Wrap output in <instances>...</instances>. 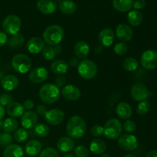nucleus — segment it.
Wrapping results in <instances>:
<instances>
[{"mask_svg": "<svg viewBox=\"0 0 157 157\" xmlns=\"http://www.w3.org/2000/svg\"><path fill=\"white\" fill-rule=\"evenodd\" d=\"M66 132L69 137L79 139L86 132V123L80 116H74L69 119L66 126Z\"/></svg>", "mask_w": 157, "mask_h": 157, "instance_id": "f257e3e1", "label": "nucleus"}, {"mask_svg": "<svg viewBox=\"0 0 157 157\" xmlns=\"http://www.w3.org/2000/svg\"><path fill=\"white\" fill-rule=\"evenodd\" d=\"M64 29L58 25H53L46 28L43 32V40L48 45H58L64 38Z\"/></svg>", "mask_w": 157, "mask_h": 157, "instance_id": "f03ea898", "label": "nucleus"}, {"mask_svg": "<svg viewBox=\"0 0 157 157\" xmlns=\"http://www.w3.org/2000/svg\"><path fill=\"white\" fill-rule=\"evenodd\" d=\"M60 97L59 87L54 84H46L40 88L39 98L43 103L52 104L56 102Z\"/></svg>", "mask_w": 157, "mask_h": 157, "instance_id": "7ed1b4c3", "label": "nucleus"}, {"mask_svg": "<svg viewBox=\"0 0 157 157\" xmlns=\"http://www.w3.org/2000/svg\"><path fill=\"white\" fill-rule=\"evenodd\" d=\"M98 65L91 60H83L78 66V75L84 80H91L98 74Z\"/></svg>", "mask_w": 157, "mask_h": 157, "instance_id": "20e7f679", "label": "nucleus"}, {"mask_svg": "<svg viewBox=\"0 0 157 157\" xmlns=\"http://www.w3.org/2000/svg\"><path fill=\"white\" fill-rule=\"evenodd\" d=\"M123 127L118 119L112 118L106 122L104 127V135L109 140H114L121 136Z\"/></svg>", "mask_w": 157, "mask_h": 157, "instance_id": "39448f33", "label": "nucleus"}, {"mask_svg": "<svg viewBox=\"0 0 157 157\" xmlns=\"http://www.w3.org/2000/svg\"><path fill=\"white\" fill-rule=\"evenodd\" d=\"M12 66L14 70L18 73L26 74L29 71L32 67V61L26 55L18 54L12 58Z\"/></svg>", "mask_w": 157, "mask_h": 157, "instance_id": "423d86ee", "label": "nucleus"}, {"mask_svg": "<svg viewBox=\"0 0 157 157\" xmlns=\"http://www.w3.org/2000/svg\"><path fill=\"white\" fill-rule=\"evenodd\" d=\"M21 21L18 16L15 15H8L2 21V29L6 35H14L18 33L21 29Z\"/></svg>", "mask_w": 157, "mask_h": 157, "instance_id": "0eeeda50", "label": "nucleus"}, {"mask_svg": "<svg viewBox=\"0 0 157 157\" xmlns=\"http://www.w3.org/2000/svg\"><path fill=\"white\" fill-rule=\"evenodd\" d=\"M117 144L121 149L125 151H133L138 147L137 139L132 134H123L118 138Z\"/></svg>", "mask_w": 157, "mask_h": 157, "instance_id": "6e6552de", "label": "nucleus"}, {"mask_svg": "<svg viewBox=\"0 0 157 157\" xmlns=\"http://www.w3.org/2000/svg\"><path fill=\"white\" fill-rule=\"evenodd\" d=\"M143 67L147 70H153L157 67V52L155 50H147L143 53L140 58Z\"/></svg>", "mask_w": 157, "mask_h": 157, "instance_id": "1a4fd4ad", "label": "nucleus"}, {"mask_svg": "<svg viewBox=\"0 0 157 157\" xmlns=\"http://www.w3.org/2000/svg\"><path fill=\"white\" fill-rule=\"evenodd\" d=\"M130 94L133 100L141 102V101H147V99L151 95V94L145 85L137 83L132 86L131 90H130Z\"/></svg>", "mask_w": 157, "mask_h": 157, "instance_id": "9d476101", "label": "nucleus"}, {"mask_svg": "<svg viewBox=\"0 0 157 157\" xmlns=\"http://www.w3.org/2000/svg\"><path fill=\"white\" fill-rule=\"evenodd\" d=\"M44 119L47 121L48 124L53 126H57L64 122V119H65V114L61 109H52L46 112V113L44 114Z\"/></svg>", "mask_w": 157, "mask_h": 157, "instance_id": "9b49d317", "label": "nucleus"}, {"mask_svg": "<svg viewBox=\"0 0 157 157\" xmlns=\"http://www.w3.org/2000/svg\"><path fill=\"white\" fill-rule=\"evenodd\" d=\"M116 36L122 42H127L130 41L133 36V32L131 28L127 24H119L115 31Z\"/></svg>", "mask_w": 157, "mask_h": 157, "instance_id": "f8f14e48", "label": "nucleus"}, {"mask_svg": "<svg viewBox=\"0 0 157 157\" xmlns=\"http://www.w3.org/2000/svg\"><path fill=\"white\" fill-rule=\"evenodd\" d=\"M38 114L35 112L29 110L25 112L21 117V124L23 128L25 130H29L35 127L38 122Z\"/></svg>", "mask_w": 157, "mask_h": 157, "instance_id": "ddd939ff", "label": "nucleus"}, {"mask_svg": "<svg viewBox=\"0 0 157 157\" xmlns=\"http://www.w3.org/2000/svg\"><path fill=\"white\" fill-rule=\"evenodd\" d=\"M48 77V71L45 67H38L34 68L29 74V80L34 84L44 82Z\"/></svg>", "mask_w": 157, "mask_h": 157, "instance_id": "4468645a", "label": "nucleus"}, {"mask_svg": "<svg viewBox=\"0 0 157 157\" xmlns=\"http://www.w3.org/2000/svg\"><path fill=\"white\" fill-rule=\"evenodd\" d=\"M61 94L67 101H77L81 97V90L77 86L73 84H67L63 87Z\"/></svg>", "mask_w": 157, "mask_h": 157, "instance_id": "2eb2a0df", "label": "nucleus"}, {"mask_svg": "<svg viewBox=\"0 0 157 157\" xmlns=\"http://www.w3.org/2000/svg\"><path fill=\"white\" fill-rule=\"evenodd\" d=\"M115 35L112 29L109 28L102 29L98 35L99 42L103 47H110L114 41Z\"/></svg>", "mask_w": 157, "mask_h": 157, "instance_id": "dca6fc26", "label": "nucleus"}, {"mask_svg": "<svg viewBox=\"0 0 157 157\" xmlns=\"http://www.w3.org/2000/svg\"><path fill=\"white\" fill-rule=\"evenodd\" d=\"M44 48V41L40 37H32L28 41L27 49L31 54H38Z\"/></svg>", "mask_w": 157, "mask_h": 157, "instance_id": "f3484780", "label": "nucleus"}, {"mask_svg": "<svg viewBox=\"0 0 157 157\" xmlns=\"http://www.w3.org/2000/svg\"><path fill=\"white\" fill-rule=\"evenodd\" d=\"M37 8L41 13L44 15H51L56 10L57 5L53 0H38Z\"/></svg>", "mask_w": 157, "mask_h": 157, "instance_id": "a211bd4d", "label": "nucleus"}, {"mask_svg": "<svg viewBox=\"0 0 157 157\" xmlns=\"http://www.w3.org/2000/svg\"><path fill=\"white\" fill-rule=\"evenodd\" d=\"M74 52L78 59H84L90 53V46L86 41H79L74 47Z\"/></svg>", "mask_w": 157, "mask_h": 157, "instance_id": "6ab92c4d", "label": "nucleus"}, {"mask_svg": "<svg viewBox=\"0 0 157 157\" xmlns=\"http://www.w3.org/2000/svg\"><path fill=\"white\" fill-rule=\"evenodd\" d=\"M75 147V142L74 139L69 136H64L60 138L57 142V148L62 153L71 152Z\"/></svg>", "mask_w": 157, "mask_h": 157, "instance_id": "aec40b11", "label": "nucleus"}, {"mask_svg": "<svg viewBox=\"0 0 157 157\" xmlns=\"http://www.w3.org/2000/svg\"><path fill=\"white\" fill-rule=\"evenodd\" d=\"M18 78L13 75H9L4 76L1 81V86L4 90L11 91L15 90L18 86Z\"/></svg>", "mask_w": 157, "mask_h": 157, "instance_id": "412c9836", "label": "nucleus"}, {"mask_svg": "<svg viewBox=\"0 0 157 157\" xmlns=\"http://www.w3.org/2000/svg\"><path fill=\"white\" fill-rule=\"evenodd\" d=\"M61 52H62V47L60 44L54 46H44L42 51V56L47 61H52Z\"/></svg>", "mask_w": 157, "mask_h": 157, "instance_id": "4be33fe9", "label": "nucleus"}, {"mask_svg": "<svg viewBox=\"0 0 157 157\" xmlns=\"http://www.w3.org/2000/svg\"><path fill=\"white\" fill-rule=\"evenodd\" d=\"M42 149L41 142L37 140H32L26 144L25 147V152L29 156H35L39 154Z\"/></svg>", "mask_w": 157, "mask_h": 157, "instance_id": "5701e85b", "label": "nucleus"}, {"mask_svg": "<svg viewBox=\"0 0 157 157\" xmlns=\"http://www.w3.org/2000/svg\"><path fill=\"white\" fill-rule=\"evenodd\" d=\"M117 115L122 120H128L132 116V108L127 102H121L115 109Z\"/></svg>", "mask_w": 157, "mask_h": 157, "instance_id": "b1692460", "label": "nucleus"}, {"mask_svg": "<svg viewBox=\"0 0 157 157\" xmlns=\"http://www.w3.org/2000/svg\"><path fill=\"white\" fill-rule=\"evenodd\" d=\"M69 64L65 61L62 59L56 60L52 62L51 65V69L54 74L58 75H63L68 71Z\"/></svg>", "mask_w": 157, "mask_h": 157, "instance_id": "393cba45", "label": "nucleus"}, {"mask_svg": "<svg viewBox=\"0 0 157 157\" xmlns=\"http://www.w3.org/2000/svg\"><path fill=\"white\" fill-rule=\"evenodd\" d=\"M3 157H24V151L19 145L10 144L5 149Z\"/></svg>", "mask_w": 157, "mask_h": 157, "instance_id": "a878e982", "label": "nucleus"}, {"mask_svg": "<svg viewBox=\"0 0 157 157\" xmlns=\"http://www.w3.org/2000/svg\"><path fill=\"white\" fill-rule=\"evenodd\" d=\"M24 107L18 102H12L7 106V113L12 117H19L24 113Z\"/></svg>", "mask_w": 157, "mask_h": 157, "instance_id": "bb28decb", "label": "nucleus"}, {"mask_svg": "<svg viewBox=\"0 0 157 157\" xmlns=\"http://www.w3.org/2000/svg\"><path fill=\"white\" fill-rule=\"evenodd\" d=\"M107 149L105 142L101 139H95L91 141L90 144V150L94 154L101 155Z\"/></svg>", "mask_w": 157, "mask_h": 157, "instance_id": "cd10ccee", "label": "nucleus"}, {"mask_svg": "<svg viewBox=\"0 0 157 157\" xmlns=\"http://www.w3.org/2000/svg\"><path fill=\"white\" fill-rule=\"evenodd\" d=\"M133 0H113V6L116 10L121 12L130 11L133 8Z\"/></svg>", "mask_w": 157, "mask_h": 157, "instance_id": "c85d7f7f", "label": "nucleus"}, {"mask_svg": "<svg viewBox=\"0 0 157 157\" xmlns=\"http://www.w3.org/2000/svg\"><path fill=\"white\" fill-rule=\"evenodd\" d=\"M59 9L65 15H71L77 10V6L71 0H63L60 2Z\"/></svg>", "mask_w": 157, "mask_h": 157, "instance_id": "c756f323", "label": "nucleus"}, {"mask_svg": "<svg viewBox=\"0 0 157 157\" xmlns=\"http://www.w3.org/2000/svg\"><path fill=\"white\" fill-rule=\"evenodd\" d=\"M127 21L132 26H139L143 21V15L137 10H132L127 15Z\"/></svg>", "mask_w": 157, "mask_h": 157, "instance_id": "7c9ffc66", "label": "nucleus"}, {"mask_svg": "<svg viewBox=\"0 0 157 157\" xmlns=\"http://www.w3.org/2000/svg\"><path fill=\"white\" fill-rule=\"evenodd\" d=\"M25 41L24 36L21 33H17L15 35H12L8 40V45L11 49H15L22 45Z\"/></svg>", "mask_w": 157, "mask_h": 157, "instance_id": "2f4dec72", "label": "nucleus"}, {"mask_svg": "<svg viewBox=\"0 0 157 157\" xmlns=\"http://www.w3.org/2000/svg\"><path fill=\"white\" fill-rule=\"evenodd\" d=\"M123 68L127 71H134L139 67V62L136 58H127L122 63Z\"/></svg>", "mask_w": 157, "mask_h": 157, "instance_id": "473e14b6", "label": "nucleus"}, {"mask_svg": "<svg viewBox=\"0 0 157 157\" xmlns=\"http://www.w3.org/2000/svg\"><path fill=\"white\" fill-rule=\"evenodd\" d=\"M18 122L14 118H7L2 123V129L6 133H12L18 128Z\"/></svg>", "mask_w": 157, "mask_h": 157, "instance_id": "72a5a7b5", "label": "nucleus"}, {"mask_svg": "<svg viewBox=\"0 0 157 157\" xmlns=\"http://www.w3.org/2000/svg\"><path fill=\"white\" fill-rule=\"evenodd\" d=\"M35 133L40 137H46L49 134V127L45 124H37L35 126Z\"/></svg>", "mask_w": 157, "mask_h": 157, "instance_id": "f704fd0d", "label": "nucleus"}, {"mask_svg": "<svg viewBox=\"0 0 157 157\" xmlns=\"http://www.w3.org/2000/svg\"><path fill=\"white\" fill-rule=\"evenodd\" d=\"M29 137V133L25 128H18L14 133V139L18 143H23Z\"/></svg>", "mask_w": 157, "mask_h": 157, "instance_id": "c9c22d12", "label": "nucleus"}, {"mask_svg": "<svg viewBox=\"0 0 157 157\" xmlns=\"http://www.w3.org/2000/svg\"><path fill=\"white\" fill-rule=\"evenodd\" d=\"M113 52L118 56H124L128 52V46L124 42H119L115 44L113 48Z\"/></svg>", "mask_w": 157, "mask_h": 157, "instance_id": "e433bc0d", "label": "nucleus"}, {"mask_svg": "<svg viewBox=\"0 0 157 157\" xmlns=\"http://www.w3.org/2000/svg\"><path fill=\"white\" fill-rule=\"evenodd\" d=\"M150 109V104L148 101H144L140 102L138 104L137 108H136V111L137 113L140 115H146Z\"/></svg>", "mask_w": 157, "mask_h": 157, "instance_id": "4c0bfd02", "label": "nucleus"}, {"mask_svg": "<svg viewBox=\"0 0 157 157\" xmlns=\"http://www.w3.org/2000/svg\"><path fill=\"white\" fill-rule=\"evenodd\" d=\"M39 157H60L59 153L52 147H47L41 151Z\"/></svg>", "mask_w": 157, "mask_h": 157, "instance_id": "58836bf2", "label": "nucleus"}, {"mask_svg": "<svg viewBox=\"0 0 157 157\" xmlns=\"http://www.w3.org/2000/svg\"><path fill=\"white\" fill-rule=\"evenodd\" d=\"M12 136L9 133H0V146L2 147H7L12 144Z\"/></svg>", "mask_w": 157, "mask_h": 157, "instance_id": "ea45409f", "label": "nucleus"}, {"mask_svg": "<svg viewBox=\"0 0 157 157\" xmlns=\"http://www.w3.org/2000/svg\"><path fill=\"white\" fill-rule=\"evenodd\" d=\"M75 153L77 157H87L89 155V150L85 146L79 145L75 148Z\"/></svg>", "mask_w": 157, "mask_h": 157, "instance_id": "a19ab883", "label": "nucleus"}, {"mask_svg": "<svg viewBox=\"0 0 157 157\" xmlns=\"http://www.w3.org/2000/svg\"><path fill=\"white\" fill-rule=\"evenodd\" d=\"M123 128L124 129L127 133H128L129 134L130 133H133V132L136 130V125L133 121H130V120H127L124 122V127Z\"/></svg>", "mask_w": 157, "mask_h": 157, "instance_id": "79ce46f5", "label": "nucleus"}, {"mask_svg": "<svg viewBox=\"0 0 157 157\" xmlns=\"http://www.w3.org/2000/svg\"><path fill=\"white\" fill-rule=\"evenodd\" d=\"M90 133L92 134V136H95V137L102 136L104 134V127L98 125V124L94 125L90 129Z\"/></svg>", "mask_w": 157, "mask_h": 157, "instance_id": "37998d69", "label": "nucleus"}, {"mask_svg": "<svg viewBox=\"0 0 157 157\" xmlns=\"http://www.w3.org/2000/svg\"><path fill=\"white\" fill-rule=\"evenodd\" d=\"M12 101H13V98H12V95L10 94H5L0 96V105L2 106V107L8 106L12 102Z\"/></svg>", "mask_w": 157, "mask_h": 157, "instance_id": "c03bdc74", "label": "nucleus"}, {"mask_svg": "<svg viewBox=\"0 0 157 157\" xmlns=\"http://www.w3.org/2000/svg\"><path fill=\"white\" fill-rule=\"evenodd\" d=\"M67 82V79H66L64 75H59L58 78H56L55 79V85L58 87H64Z\"/></svg>", "mask_w": 157, "mask_h": 157, "instance_id": "a18cd8bd", "label": "nucleus"}, {"mask_svg": "<svg viewBox=\"0 0 157 157\" xmlns=\"http://www.w3.org/2000/svg\"><path fill=\"white\" fill-rule=\"evenodd\" d=\"M146 6V1L145 0H133V7L136 10H140L143 9Z\"/></svg>", "mask_w": 157, "mask_h": 157, "instance_id": "49530a36", "label": "nucleus"}, {"mask_svg": "<svg viewBox=\"0 0 157 157\" xmlns=\"http://www.w3.org/2000/svg\"><path fill=\"white\" fill-rule=\"evenodd\" d=\"M22 106L23 107H24L25 110H27L28 111H29V110H32V109L34 108V107H35V103H34L33 101L29 99L24 101Z\"/></svg>", "mask_w": 157, "mask_h": 157, "instance_id": "de8ad7c7", "label": "nucleus"}, {"mask_svg": "<svg viewBox=\"0 0 157 157\" xmlns=\"http://www.w3.org/2000/svg\"><path fill=\"white\" fill-rule=\"evenodd\" d=\"M8 42L7 35L4 32L0 31V47L4 46Z\"/></svg>", "mask_w": 157, "mask_h": 157, "instance_id": "09e8293b", "label": "nucleus"}, {"mask_svg": "<svg viewBox=\"0 0 157 157\" xmlns=\"http://www.w3.org/2000/svg\"><path fill=\"white\" fill-rule=\"evenodd\" d=\"M36 111L38 114L39 115H44L46 113V112L48 111L47 108H46V107L44 105H42V104H41V105H38V107H37L36 108Z\"/></svg>", "mask_w": 157, "mask_h": 157, "instance_id": "8fccbe9b", "label": "nucleus"}, {"mask_svg": "<svg viewBox=\"0 0 157 157\" xmlns=\"http://www.w3.org/2000/svg\"><path fill=\"white\" fill-rule=\"evenodd\" d=\"M80 61L79 59H78L77 57H75V58H71L69 61V64L71 67H78V64H79Z\"/></svg>", "mask_w": 157, "mask_h": 157, "instance_id": "3c124183", "label": "nucleus"}, {"mask_svg": "<svg viewBox=\"0 0 157 157\" xmlns=\"http://www.w3.org/2000/svg\"><path fill=\"white\" fill-rule=\"evenodd\" d=\"M104 51V47H103L101 44H99V45L96 46L94 48V52L98 55H100V54L102 53V52Z\"/></svg>", "mask_w": 157, "mask_h": 157, "instance_id": "603ef678", "label": "nucleus"}, {"mask_svg": "<svg viewBox=\"0 0 157 157\" xmlns=\"http://www.w3.org/2000/svg\"><path fill=\"white\" fill-rule=\"evenodd\" d=\"M146 157H157V150H152L147 154Z\"/></svg>", "mask_w": 157, "mask_h": 157, "instance_id": "864d4df0", "label": "nucleus"}, {"mask_svg": "<svg viewBox=\"0 0 157 157\" xmlns=\"http://www.w3.org/2000/svg\"><path fill=\"white\" fill-rule=\"evenodd\" d=\"M5 113H6V111H5V109L2 106L0 105V121L4 117Z\"/></svg>", "mask_w": 157, "mask_h": 157, "instance_id": "5fc2aeb1", "label": "nucleus"}, {"mask_svg": "<svg viewBox=\"0 0 157 157\" xmlns=\"http://www.w3.org/2000/svg\"><path fill=\"white\" fill-rule=\"evenodd\" d=\"M100 157H111V156H110L109 154H107V153H103V154H101V156Z\"/></svg>", "mask_w": 157, "mask_h": 157, "instance_id": "6e6d98bb", "label": "nucleus"}, {"mask_svg": "<svg viewBox=\"0 0 157 157\" xmlns=\"http://www.w3.org/2000/svg\"><path fill=\"white\" fill-rule=\"evenodd\" d=\"M3 78H4V73L2 71H0V81H2Z\"/></svg>", "mask_w": 157, "mask_h": 157, "instance_id": "4d7b16f0", "label": "nucleus"}, {"mask_svg": "<svg viewBox=\"0 0 157 157\" xmlns=\"http://www.w3.org/2000/svg\"><path fill=\"white\" fill-rule=\"evenodd\" d=\"M123 157H137V156H135V155H133V154H128V155H126V156H124Z\"/></svg>", "mask_w": 157, "mask_h": 157, "instance_id": "13d9d810", "label": "nucleus"}, {"mask_svg": "<svg viewBox=\"0 0 157 157\" xmlns=\"http://www.w3.org/2000/svg\"><path fill=\"white\" fill-rule=\"evenodd\" d=\"M64 157H75V156L72 154H67V155H66V156H64Z\"/></svg>", "mask_w": 157, "mask_h": 157, "instance_id": "bf43d9fd", "label": "nucleus"}, {"mask_svg": "<svg viewBox=\"0 0 157 157\" xmlns=\"http://www.w3.org/2000/svg\"><path fill=\"white\" fill-rule=\"evenodd\" d=\"M0 59H1V58H0Z\"/></svg>", "mask_w": 157, "mask_h": 157, "instance_id": "052dcab7", "label": "nucleus"}]
</instances>
